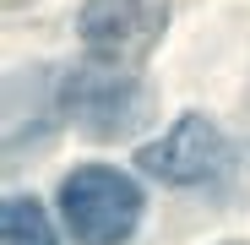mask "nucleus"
Wrapping results in <instances>:
<instances>
[{
    "instance_id": "f257e3e1",
    "label": "nucleus",
    "mask_w": 250,
    "mask_h": 245,
    "mask_svg": "<svg viewBox=\"0 0 250 245\" xmlns=\"http://www.w3.org/2000/svg\"><path fill=\"white\" fill-rule=\"evenodd\" d=\"M60 218L76 245H125L142 223V185L109 163H82L60 180Z\"/></svg>"
},
{
    "instance_id": "f03ea898",
    "label": "nucleus",
    "mask_w": 250,
    "mask_h": 245,
    "mask_svg": "<svg viewBox=\"0 0 250 245\" xmlns=\"http://www.w3.org/2000/svg\"><path fill=\"white\" fill-rule=\"evenodd\" d=\"M60 109L65 120H76L87 136H131L147 126V109H152V93L147 82L120 71L109 55L76 66L65 82H60Z\"/></svg>"
},
{
    "instance_id": "7ed1b4c3",
    "label": "nucleus",
    "mask_w": 250,
    "mask_h": 245,
    "mask_svg": "<svg viewBox=\"0 0 250 245\" xmlns=\"http://www.w3.org/2000/svg\"><path fill=\"white\" fill-rule=\"evenodd\" d=\"M136 163H142V175H152L163 185H207L229 169V142L207 114H185L158 142H147L136 153Z\"/></svg>"
},
{
    "instance_id": "20e7f679",
    "label": "nucleus",
    "mask_w": 250,
    "mask_h": 245,
    "mask_svg": "<svg viewBox=\"0 0 250 245\" xmlns=\"http://www.w3.org/2000/svg\"><path fill=\"white\" fill-rule=\"evenodd\" d=\"M76 27L87 49L109 60H142L169 27V0H87Z\"/></svg>"
},
{
    "instance_id": "39448f33",
    "label": "nucleus",
    "mask_w": 250,
    "mask_h": 245,
    "mask_svg": "<svg viewBox=\"0 0 250 245\" xmlns=\"http://www.w3.org/2000/svg\"><path fill=\"white\" fill-rule=\"evenodd\" d=\"M0 245H60V240H55L49 213L33 196H11L6 213H0Z\"/></svg>"
}]
</instances>
